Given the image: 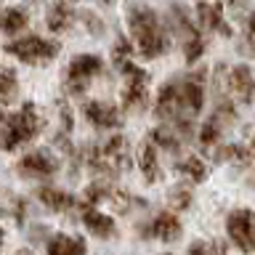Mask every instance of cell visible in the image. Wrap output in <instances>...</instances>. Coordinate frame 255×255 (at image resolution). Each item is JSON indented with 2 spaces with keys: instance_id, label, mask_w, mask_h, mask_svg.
I'll return each instance as SVG.
<instances>
[{
  "instance_id": "obj_1",
  "label": "cell",
  "mask_w": 255,
  "mask_h": 255,
  "mask_svg": "<svg viewBox=\"0 0 255 255\" xmlns=\"http://www.w3.org/2000/svg\"><path fill=\"white\" fill-rule=\"evenodd\" d=\"M128 24H130L133 43L143 59H157L170 48V35H167L165 24L159 21L157 11L146 5H133L128 11Z\"/></svg>"
},
{
  "instance_id": "obj_2",
  "label": "cell",
  "mask_w": 255,
  "mask_h": 255,
  "mask_svg": "<svg viewBox=\"0 0 255 255\" xmlns=\"http://www.w3.org/2000/svg\"><path fill=\"white\" fill-rule=\"evenodd\" d=\"M43 128V120L37 115V107L32 101H24L19 112L0 115V149L11 151L21 143L32 141Z\"/></svg>"
},
{
  "instance_id": "obj_3",
  "label": "cell",
  "mask_w": 255,
  "mask_h": 255,
  "mask_svg": "<svg viewBox=\"0 0 255 255\" xmlns=\"http://www.w3.org/2000/svg\"><path fill=\"white\" fill-rule=\"evenodd\" d=\"M85 165L99 175L117 178L123 170L130 167V154H128V141L123 135H112L104 146H88L83 151Z\"/></svg>"
},
{
  "instance_id": "obj_4",
  "label": "cell",
  "mask_w": 255,
  "mask_h": 255,
  "mask_svg": "<svg viewBox=\"0 0 255 255\" xmlns=\"http://www.w3.org/2000/svg\"><path fill=\"white\" fill-rule=\"evenodd\" d=\"M5 51L16 56L19 61L24 64H45L59 56V43L56 40H43V37H21V40H11V43L5 45Z\"/></svg>"
},
{
  "instance_id": "obj_5",
  "label": "cell",
  "mask_w": 255,
  "mask_h": 255,
  "mask_svg": "<svg viewBox=\"0 0 255 255\" xmlns=\"http://www.w3.org/2000/svg\"><path fill=\"white\" fill-rule=\"evenodd\" d=\"M170 21H173V29L178 32L181 40H183V56H186V61L189 64L199 61V56L205 53V37H202V32L191 24L186 8H183V5H173L170 8Z\"/></svg>"
},
{
  "instance_id": "obj_6",
  "label": "cell",
  "mask_w": 255,
  "mask_h": 255,
  "mask_svg": "<svg viewBox=\"0 0 255 255\" xmlns=\"http://www.w3.org/2000/svg\"><path fill=\"white\" fill-rule=\"evenodd\" d=\"M101 69H104V61L99 59V56H93V53H80L75 56V59L69 61V67H67V91L72 96H80V93H85V88L91 85V80L96 75H101Z\"/></svg>"
},
{
  "instance_id": "obj_7",
  "label": "cell",
  "mask_w": 255,
  "mask_h": 255,
  "mask_svg": "<svg viewBox=\"0 0 255 255\" xmlns=\"http://www.w3.org/2000/svg\"><path fill=\"white\" fill-rule=\"evenodd\" d=\"M226 234L242 253H255V210H234L226 218Z\"/></svg>"
},
{
  "instance_id": "obj_8",
  "label": "cell",
  "mask_w": 255,
  "mask_h": 255,
  "mask_svg": "<svg viewBox=\"0 0 255 255\" xmlns=\"http://www.w3.org/2000/svg\"><path fill=\"white\" fill-rule=\"evenodd\" d=\"M125 80V88H123V107L125 109H141L146 104V93H149V72L135 67L133 61H128L123 69Z\"/></svg>"
},
{
  "instance_id": "obj_9",
  "label": "cell",
  "mask_w": 255,
  "mask_h": 255,
  "mask_svg": "<svg viewBox=\"0 0 255 255\" xmlns=\"http://www.w3.org/2000/svg\"><path fill=\"white\" fill-rule=\"evenodd\" d=\"M226 88L237 101L253 104L255 101V72L247 64H237L234 69H229L226 75Z\"/></svg>"
},
{
  "instance_id": "obj_10",
  "label": "cell",
  "mask_w": 255,
  "mask_h": 255,
  "mask_svg": "<svg viewBox=\"0 0 255 255\" xmlns=\"http://www.w3.org/2000/svg\"><path fill=\"white\" fill-rule=\"evenodd\" d=\"M205 69H197L194 75H189L183 83H178V91H181V104L186 109V115L197 117L199 109L205 104Z\"/></svg>"
},
{
  "instance_id": "obj_11",
  "label": "cell",
  "mask_w": 255,
  "mask_h": 255,
  "mask_svg": "<svg viewBox=\"0 0 255 255\" xmlns=\"http://www.w3.org/2000/svg\"><path fill=\"white\" fill-rule=\"evenodd\" d=\"M16 170H19V175H27V178H43V175H53L59 170V162L45 151H29L16 162Z\"/></svg>"
},
{
  "instance_id": "obj_12",
  "label": "cell",
  "mask_w": 255,
  "mask_h": 255,
  "mask_svg": "<svg viewBox=\"0 0 255 255\" xmlns=\"http://www.w3.org/2000/svg\"><path fill=\"white\" fill-rule=\"evenodd\" d=\"M197 19L202 24L205 29L210 32H218L223 37H231V27L226 24L223 19V3H210V0H202V3H197Z\"/></svg>"
},
{
  "instance_id": "obj_13",
  "label": "cell",
  "mask_w": 255,
  "mask_h": 255,
  "mask_svg": "<svg viewBox=\"0 0 255 255\" xmlns=\"http://www.w3.org/2000/svg\"><path fill=\"white\" fill-rule=\"evenodd\" d=\"M85 117L91 120L96 128H117L120 125V112L117 107H112V104H104V101H88L85 107Z\"/></svg>"
},
{
  "instance_id": "obj_14",
  "label": "cell",
  "mask_w": 255,
  "mask_h": 255,
  "mask_svg": "<svg viewBox=\"0 0 255 255\" xmlns=\"http://www.w3.org/2000/svg\"><path fill=\"white\" fill-rule=\"evenodd\" d=\"M146 234L162 239V242H173V239L181 237V221L175 218L173 213H159L157 218L146 226Z\"/></svg>"
},
{
  "instance_id": "obj_15",
  "label": "cell",
  "mask_w": 255,
  "mask_h": 255,
  "mask_svg": "<svg viewBox=\"0 0 255 255\" xmlns=\"http://www.w3.org/2000/svg\"><path fill=\"white\" fill-rule=\"evenodd\" d=\"M83 223H85V229L96 237H112L115 234V221H112L107 213H99L91 202L83 205Z\"/></svg>"
},
{
  "instance_id": "obj_16",
  "label": "cell",
  "mask_w": 255,
  "mask_h": 255,
  "mask_svg": "<svg viewBox=\"0 0 255 255\" xmlns=\"http://www.w3.org/2000/svg\"><path fill=\"white\" fill-rule=\"evenodd\" d=\"M48 29L51 32H67L72 27V21H75V8H72L69 3H64V0H56V3L48 8Z\"/></svg>"
},
{
  "instance_id": "obj_17",
  "label": "cell",
  "mask_w": 255,
  "mask_h": 255,
  "mask_svg": "<svg viewBox=\"0 0 255 255\" xmlns=\"http://www.w3.org/2000/svg\"><path fill=\"white\" fill-rule=\"evenodd\" d=\"M37 197L51 213H67L69 207H75V197L61 189H53V186H43L37 191Z\"/></svg>"
},
{
  "instance_id": "obj_18",
  "label": "cell",
  "mask_w": 255,
  "mask_h": 255,
  "mask_svg": "<svg viewBox=\"0 0 255 255\" xmlns=\"http://www.w3.org/2000/svg\"><path fill=\"white\" fill-rule=\"evenodd\" d=\"M88 245L83 237H64L56 234L51 242H48V255H85Z\"/></svg>"
},
{
  "instance_id": "obj_19",
  "label": "cell",
  "mask_w": 255,
  "mask_h": 255,
  "mask_svg": "<svg viewBox=\"0 0 255 255\" xmlns=\"http://www.w3.org/2000/svg\"><path fill=\"white\" fill-rule=\"evenodd\" d=\"M27 24H29V13L24 8H5L0 13V32H5V35H16Z\"/></svg>"
},
{
  "instance_id": "obj_20",
  "label": "cell",
  "mask_w": 255,
  "mask_h": 255,
  "mask_svg": "<svg viewBox=\"0 0 255 255\" xmlns=\"http://www.w3.org/2000/svg\"><path fill=\"white\" fill-rule=\"evenodd\" d=\"M138 162H141L143 178H146L149 183L159 181V162H157V143H154V141H146V143H143Z\"/></svg>"
},
{
  "instance_id": "obj_21",
  "label": "cell",
  "mask_w": 255,
  "mask_h": 255,
  "mask_svg": "<svg viewBox=\"0 0 255 255\" xmlns=\"http://www.w3.org/2000/svg\"><path fill=\"white\" fill-rule=\"evenodd\" d=\"M85 199L91 205H99V202H120V205H123L125 202V197L120 194L117 189H112L107 181H104V183H91V186L85 189Z\"/></svg>"
},
{
  "instance_id": "obj_22",
  "label": "cell",
  "mask_w": 255,
  "mask_h": 255,
  "mask_svg": "<svg viewBox=\"0 0 255 255\" xmlns=\"http://www.w3.org/2000/svg\"><path fill=\"white\" fill-rule=\"evenodd\" d=\"M16 93H19V83H16V72L11 67H0V107L13 104Z\"/></svg>"
},
{
  "instance_id": "obj_23",
  "label": "cell",
  "mask_w": 255,
  "mask_h": 255,
  "mask_svg": "<svg viewBox=\"0 0 255 255\" xmlns=\"http://www.w3.org/2000/svg\"><path fill=\"white\" fill-rule=\"evenodd\" d=\"M215 159H226V162H234L239 167H247V165H253L255 151L253 149H245L242 143H234V146H223L218 154H215Z\"/></svg>"
},
{
  "instance_id": "obj_24",
  "label": "cell",
  "mask_w": 255,
  "mask_h": 255,
  "mask_svg": "<svg viewBox=\"0 0 255 255\" xmlns=\"http://www.w3.org/2000/svg\"><path fill=\"white\" fill-rule=\"evenodd\" d=\"M178 173L186 178L189 183H202L207 178V167L202 165V159L199 157H186L178 162Z\"/></svg>"
},
{
  "instance_id": "obj_25",
  "label": "cell",
  "mask_w": 255,
  "mask_h": 255,
  "mask_svg": "<svg viewBox=\"0 0 255 255\" xmlns=\"http://www.w3.org/2000/svg\"><path fill=\"white\" fill-rule=\"evenodd\" d=\"M149 141H154L157 146H162L165 151H170V154H175V151L181 149L178 135H173L170 128H154V130H151V135H149Z\"/></svg>"
},
{
  "instance_id": "obj_26",
  "label": "cell",
  "mask_w": 255,
  "mask_h": 255,
  "mask_svg": "<svg viewBox=\"0 0 255 255\" xmlns=\"http://www.w3.org/2000/svg\"><path fill=\"white\" fill-rule=\"evenodd\" d=\"M130 53H133V45L125 40V35H120L117 43H115V48H112V61H115V67L123 69L125 64L130 61Z\"/></svg>"
},
{
  "instance_id": "obj_27",
  "label": "cell",
  "mask_w": 255,
  "mask_h": 255,
  "mask_svg": "<svg viewBox=\"0 0 255 255\" xmlns=\"http://www.w3.org/2000/svg\"><path fill=\"white\" fill-rule=\"evenodd\" d=\"M218 138H221V120L213 115V117L202 125V130H199V143H202V146H213Z\"/></svg>"
},
{
  "instance_id": "obj_28",
  "label": "cell",
  "mask_w": 255,
  "mask_h": 255,
  "mask_svg": "<svg viewBox=\"0 0 255 255\" xmlns=\"http://www.w3.org/2000/svg\"><path fill=\"white\" fill-rule=\"evenodd\" d=\"M242 53L255 56V11L245 21V35H242Z\"/></svg>"
},
{
  "instance_id": "obj_29",
  "label": "cell",
  "mask_w": 255,
  "mask_h": 255,
  "mask_svg": "<svg viewBox=\"0 0 255 255\" xmlns=\"http://www.w3.org/2000/svg\"><path fill=\"white\" fill-rule=\"evenodd\" d=\"M189 255H226V247L221 242H191Z\"/></svg>"
},
{
  "instance_id": "obj_30",
  "label": "cell",
  "mask_w": 255,
  "mask_h": 255,
  "mask_svg": "<svg viewBox=\"0 0 255 255\" xmlns=\"http://www.w3.org/2000/svg\"><path fill=\"white\" fill-rule=\"evenodd\" d=\"M191 202V191H186V189H173L170 191V205L173 207H178V210H183V207H186Z\"/></svg>"
},
{
  "instance_id": "obj_31",
  "label": "cell",
  "mask_w": 255,
  "mask_h": 255,
  "mask_svg": "<svg viewBox=\"0 0 255 255\" xmlns=\"http://www.w3.org/2000/svg\"><path fill=\"white\" fill-rule=\"evenodd\" d=\"M229 5L231 8H239V5H245V0H229Z\"/></svg>"
},
{
  "instance_id": "obj_32",
  "label": "cell",
  "mask_w": 255,
  "mask_h": 255,
  "mask_svg": "<svg viewBox=\"0 0 255 255\" xmlns=\"http://www.w3.org/2000/svg\"><path fill=\"white\" fill-rule=\"evenodd\" d=\"M3 242H5V237H3V229H0V250H3Z\"/></svg>"
},
{
  "instance_id": "obj_33",
  "label": "cell",
  "mask_w": 255,
  "mask_h": 255,
  "mask_svg": "<svg viewBox=\"0 0 255 255\" xmlns=\"http://www.w3.org/2000/svg\"><path fill=\"white\" fill-rule=\"evenodd\" d=\"M253 151H255V135H253Z\"/></svg>"
},
{
  "instance_id": "obj_34",
  "label": "cell",
  "mask_w": 255,
  "mask_h": 255,
  "mask_svg": "<svg viewBox=\"0 0 255 255\" xmlns=\"http://www.w3.org/2000/svg\"><path fill=\"white\" fill-rule=\"evenodd\" d=\"M16 255H29V253H16Z\"/></svg>"
},
{
  "instance_id": "obj_35",
  "label": "cell",
  "mask_w": 255,
  "mask_h": 255,
  "mask_svg": "<svg viewBox=\"0 0 255 255\" xmlns=\"http://www.w3.org/2000/svg\"><path fill=\"white\" fill-rule=\"evenodd\" d=\"M101 3H109V0H101Z\"/></svg>"
}]
</instances>
